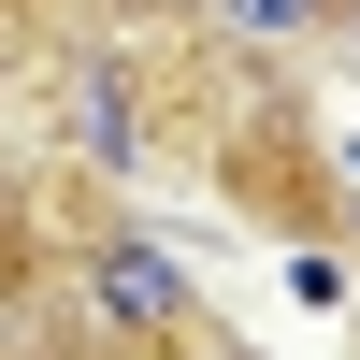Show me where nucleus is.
<instances>
[{
  "label": "nucleus",
  "mask_w": 360,
  "mask_h": 360,
  "mask_svg": "<svg viewBox=\"0 0 360 360\" xmlns=\"http://www.w3.org/2000/svg\"><path fill=\"white\" fill-rule=\"evenodd\" d=\"M86 303H101L115 332H173V317H188V274H173L159 245H101L86 259Z\"/></svg>",
  "instance_id": "obj_1"
},
{
  "label": "nucleus",
  "mask_w": 360,
  "mask_h": 360,
  "mask_svg": "<svg viewBox=\"0 0 360 360\" xmlns=\"http://www.w3.org/2000/svg\"><path fill=\"white\" fill-rule=\"evenodd\" d=\"M72 130L101 144V159H130V144H144V115H130V86H115V72H86V101H72Z\"/></svg>",
  "instance_id": "obj_2"
},
{
  "label": "nucleus",
  "mask_w": 360,
  "mask_h": 360,
  "mask_svg": "<svg viewBox=\"0 0 360 360\" xmlns=\"http://www.w3.org/2000/svg\"><path fill=\"white\" fill-rule=\"evenodd\" d=\"M332 0H217V29H245V44H288V29H317Z\"/></svg>",
  "instance_id": "obj_3"
}]
</instances>
